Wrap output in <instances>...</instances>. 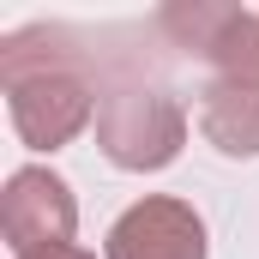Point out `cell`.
Segmentation results:
<instances>
[{"mask_svg":"<svg viewBox=\"0 0 259 259\" xmlns=\"http://www.w3.org/2000/svg\"><path fill=\"white\" fill-rule=\"evenodd\" d=\"M0 78H6L12 127H18V139L30 151H61V145H72L84 133V121H91V109H103L97 91H91V78L66 61L61 49H36L30 30L6 42Z\"/></svg>","mask_w":259,"mask_h":259,"instance_id":"6da1fadb","label":"cell"},{"mask_svg":"<svg viewBox=\"0 0 259 259\" xmlns=\"http://www.w3.org/2000/svg\"><path fill=\"white\" fill-rule=\"evenodd\" d=\"M97 145L115 169H169L187 145V115L157 84H115L97 109Z\"/></svg>","mask_w":259,"mask_h":259,"instance_id":"7a4b0ae2","label":"cell"},{"mask_svg":"<svg viewBox=\"0 0 259 259\" xmlns=\"http://www.w3.org/2000/svg\"><path fill=\"white\" fill-rule=\"evenodd\" d=\"M163 30L181 49H193L199 61H211L217 84L259 91V12L193 0V6H169L163 12Z\"/></svg>","mask_w":259,"mask_h":259,"instance_id":"3957f363","label":"cell"},{"mask_svg":"<svg viewBox=\"0 0 259 259\" xmlns=\"http://www.w3.org/2000/svg\"><path fill=\"white\" fill-rule=\"evenodd\" d=\"M72 223H78V205L66 193L61 175L49 169H18L0 193V229L18 253H36V247H66L72 241Z\"/></svg>","mask_w":259,"mask_h":259,"instance_id":"277c9868","label":"cell"},{"mask_svg":"<svg viewBox=\"0 0 259 259\" xmlns=\"http://www.w3.org/2000/svg\"><path fill=\"white\" fill-rule=\"evenodd\" d=\"M109 259H205V223L187 199H139L109 229Z\"/></svg>","mask_w":259,"mask_h":259,"instance_id":"5b68a950","label":"cell"},{"mask_svg":"<svg viewBox=\"0 0 259 259\" xmlns=\"http://www.w3.org/2000/svg\"><path fill=\"white\" fill-rule=\"evenodd\" d=\"M199 127L223 157H259V91L241 84H205Z\"/></svg>","mask_w":259,"mask_h":259,"instance_id":"8992f818","label":"cell"},{"mask_svg":"<svg viewBox=\"0 0 259 259\" xmlns=\"http://www.w3.org/2000/svg\"><path fill=\"white\" fill-rule=\"evenodd\" d=\"M18 259H91V253L66 241V247H36V253H18Z\"/></svg>","mask_w":259,"mask_h":259,"instance_id":"52a82bcc","label":"cell"}]
</instances>
